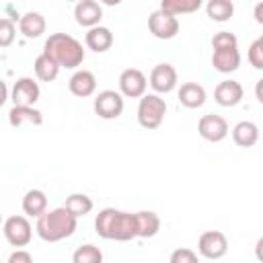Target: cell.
<instances>
[{
	"label": "cell",
	"instance_id": "obj_1",
	"mask_svg": "<svg viewBox=\"0 0 263 263\" xmlns=\"http://www.w3.org/2000/svg\"><path fill=\"white\" fill-rule=\"evenodd\" d=\"M95 230L105 240H132L136 238V216L115 208H105L95 218Z\"/></svg>",
	"mask_w": 263,
	"mask_h": 263
},
{
	"label": "cell",
	"instance_id": "obj_2",
	"mask_svg": "<svg viewBox=\"0 0 263 263\" xmlns=\"http://www.w3.org/2000/svg\"><path fill=\"white\" fill-rule=\"evenodd\" d=\"M76 216H72L64 205L55 208V210H45L41 216H37V224L35 230L39 234V238H43L45 242H58L64 240L68 236L74 234L76 230Z\"/></svg>",
	"mask_w": 263,
	"mask_h": 263
},
{
	"label": "cell",
	"instance_id": "obj_3",
	"mask_svg": "<svg viewBox=\"0 0 263 263\" xmlns=\"http://www.w3.org/2000/svg\"><path fill=\"white\" fill-rule=\"evenodd\" d=\"M43 53H47L60 68H78L84 62V49L78 39L66 33H53L47 37Z\"/></svg>",
	"mask_w": 263,
	"mask_h": 263
},
{
	"label": "cell",
	"instance_id": "obj_4",
	"mask_svg": "<svg viewBox=\"0 0 263 263\" xmlns=\"http://www.w3.org/2000/svg\"><path fill=\"white\" fill-rule=\"evenodd\" d=\"M166 115V103L158 95H142L138 105V123L144 129H156L160 127L162 119Z\"/></svg>",
	"mask_w": 263,
	"mask_h": 263
},
{
	"label": "cell",
	"instance_id": "obj_5",
	"mask_svg": "<svg viewBox=\"0 0 263 263\" xmlns=\"http://www.w3.org/2000/svg\"><path fill=\"white\" fill-rule=\"evenodd\" d=\"M2 232L6 236V240L12 245V247H27L33 238V228H31V222L25 218V216H10L4 220L2 224Z\"/></svg>",
	"mask_w": 263,
	"mask_h": 263
},
{
	"label": "cell",
	"instance_id": "obj_6",
	"mask_svg": "<svg viewBox=\"0 0 263 263\" xmlns=\"http://www.w3.org/2000/svg\"><path fill=\"white\" fill-rule=\"evenodd\" d=\"M197 249H199V255L203 259H210V261L212 259H222L228 251V238L220 230H208L199 236Z\"/></svg>",
	"mask_w": 263,
	"mask_h": 263
},
{
	"label": "cell",
	"instance_id": "obj_7",
	"mask_svg": "<svg viewBox=\"0 0 263 263\" xmlns=\"http://www.w3.org/2000/svg\"><path fill=\"white\" fill-rule=\"evenodd\" d=\"M148 29L156 39H173L179 33V18L158 8L148 16Z\"/></svg>",
	"mask_w": 263,
	"mask_h": 263
},
{
	"label": "cell",
	"instance_id": "obj_8",
	"mask_svg": "<svg viewBox=\"0 0 263 263\" xmlns=\"http://www.w3.org/2000/svg\"><path fill=\"white\" fill-rule=\"evenodd\" d=\"M92 107L101 119H117L123 113V95L117 90H101Z\"/></svg>",
	"mask_w": 263,
	"mask_h": 263
},
{
	"label": "cell",
	"instance_id": "obj_9",
	"mask_svg": "<svg viewBox=\"0 0 263 263\" xmlns=\"http://www.w3.org/2000/svg\"><path fill=\"white\" fill-rule=\"evenodd\" d=\"M146 76L138 68H127L119 74V90L123 97L129 99H140L146 92Z\"/></svg>",
	"mask_w": 263,
	"mask_h": 263
},
{
	"label": "cell",
	"instance_id": "obj_10",
	"mask_svg": "<svg viewBox=\"0 0 263 263\" xmlns=\"http://www.w3.org/2000/svg\"><path fill=\"white\" fill-rule=\"evenodd\" d=\"M197 132L203 140L208 142H222L226 136H228V121L220 115H203L197 123Z\"/></svg>",
	"mask_w": 263,
	"mask_h": 263
},
{
	"label": "cell",
	"instance_id": "obj_11",
	"mask_svg": "<svg viewBox=\"0 0 263 263\" xmlns=\"http://www.w3.org/2000/svg\"><path fill=\"white\" fill-rule=\"evenodd\" d=\"M150 86L156 92H160V95L171 92L177 86V70L171 64H158V66H154L152 72H150Z\"/></svg>",
	"mask_w": 263,
	"mask_h": 263
},
{
	"label": "cell",
	"instance_id": "obj_12",
	"mask_svg": "<svg viewBox=\"0 0 263 263\" xmlns=\"http://www.w3.org/2000/svg\"><path fill=\"white\" fill-rule=\"evenodd\" d=\"M10 99L14 105H35L39 101V84L33 78H18L12 86Z\"/></svg>",
	"mask_w": 263,
	"mask_h": 263
},
{
	"label": "cell",
	"instance_id": "obj_13",
	"mask_svg": "<svg viewBox=\"0 0 263 263\" xmlns=\"http://www.w3.org/2000/svg\"><path fill=\"white\" fill-rule=\"evenodd\" d=\"M74 16H76V23L80 27H95L101 23L103 18V8L97 0H78L76 2V8H74Z\"/></svg>",
	"mask_w": 263,
	"mask_h": 263
},
{
	"label": "cell",
	"instance_id": "obj_14",
	"mask_svg": "<svg viewBox=\"0 0 263 263\" xmlns=\"http://www.w3.org/2000/svg\"><path fill=\"white\" fill-rule=\"evenodd\" d=\"M242 95H245V90H242L240 82H236V80H222L216 86V90H214V99L222 107H234V105H238L242 101Z\"/></svg>",
	"mask_w": 263,
	"mask_h": 263
},
{
	"label": "cell",
	"instance_id": "obj_15",
	"mask_svg": "<svg viewBox=\"0 0 263 263\" xmlns=\"http://www.w3.org/2000/svg\"><path fill=\"white\" fill-rule=\"evenodd\" d=\"M68 88L74 97L86 99L97 90V78L90 70H78V72L72 74V78L68 82Z\"/></svg>",
	"mask_w": 263,
	"mask_h": 263
},
{
	"label": "cell",
	"instance_id": "obj_16",
	"mask_svg": "<svg viewBox=\"0 0 263 263\" xmlns=\"http://www.w3.org/2000/svg\"><path fill=\"white\" fill-rule=\"evenodd\" d=\"M212 66L218 72H222V74H230V72L238 70V66H240L238 47H232V49H214V53H212Z\"/></svg>",
	"mask_w": 263,
	"mask_h": 263
},
{
	"label": "cell",
	"instance_id": "obj_17",
	"mask_svg": "<svg viewBox=\"0 0 263 263\" xmlns=\"http://www.w3.org/2000/svg\"><path fill=\"white\" fill-rule=\"evenodd\" d=\"M8 123L12 127H21L23 123H33V125H41L43 123V115L41 111H37L33 105H14L8 113Z\"/></svg>",
	"mask_w": 263,
	"mask_h": 263
},
{
	"label": "cell",
	"instance_id": "obj_18",
	"mask_svg": "<svg viewBox=\"0 0 263 263\" xmlns=\"http://www.w3.org/2000/svg\"><path fill=\"white\" fill-rule=\"evenodd\" d=\"M136 236L140 238H152L158 234L160 230V218L158 214L150 212V210H142V212H136Z\"/></svg>",
	"mask_w": 263,
	"mask_h": 263
},
{
	"label": "cell",
	"instance_id": "obj_19",
	"mask_svg": "<svg viewBox=\"0 0 263 263\" xmlns=\"http://www.w3.org/2000/svg\"><path fill=\"white\" fill-rule=\"evenodd\" d=\"M84 41H86V47H88V49H92V51H97V53H103V51L111 49V45H113V33H111L107 27L95 25V27L88 29Z\"/></svg>",
	"mask_w": 263,
	"mask_h": 263
},
{
	"label": "cell",
	"instance_id": "obj_20",
	"mask_svg": "<svg viewBox=\"0 0 263 263\" xmlns=\"http://www.w3.org/2000/svg\"><path fill=\"white\" fill-rule=\"evenodd\" d=\"M179 103L187 109H199L205 103V88L197 82H185L179 88Z\"/></svg>",
	"mask_w": 263,
	"mask_h": 263
},
{
	"label": "cell",
	"instance_id": "obj_21",
	"mask_svg": "<svg viewBox=\"0 0 263 263\" xmlns=\"http://www.w3.org/2000/svg\"><path fill=\"white\" fill-rule=\"evenodd\" d=\"M232 140L240 148H251L259 140V127L253 121H238L232 127Z\"/></svg>",
	"mask_w": 263,
	"mask_h": 263
},
{
	"label": "cell",
	"instance_id": "obj_22",
	"mask_svg": "<svg viewBox=\"0 0 263 263\" xmlns=\"http://www.w3.org/2000/svg\"><path fill=\"white\" fill-rule=\"evenodd\" d=\"M18 29L27 39H37L45 33V18L39 12H27L21 16Z\"/></svg>",
	"mask_w": 263,
	"mask_h": 263
},
{
	"label": "cell",
	"instance_id": "obj_23",
	"mask_svg": "<svg viewBox=\"0 0 263 263\" xmlns=\"http://www.w3.org/2000/svg\"><path fill=\"white\" fill-rule=\"evenodd\" d=\"M47 210V197L41 189H31L23 197V212L27 216H41Z\"/></svg>",
	"mask_w": 263,
	"mask_h": 263
},
{
	"label": "cell",
	"instance_id": "obj_24",
	"mask_svg": "<svg viewBox=\"0 0 263 263\" xmlns=\"http://www.w3.org/2000/svg\"><path fill=\"white\" fill-rule=\"evenodd\" d=\"M35 74H37V78L39 80H43V82H51V80H55L58 78V72H60V66L47 55V53H39L37 58H35Z\"/></svg>",
	"mask_w": 263,
	"mask_h": 263
},
{
	"label": "cell",
	"instance_id": "obj_25",
	"mask_svg": "<svg viewBox=\"0 0 263 263\" xmlns=\"http://www.w3.org/2000/svg\"><path fill=\"white\" fill-rule=\"evenodd\" d=\"M205 12L212 21L226 23L234 14V4H232V0H210L208 6H205Z\"/></svg>",
	"mask_w": 263,
	"mask_h": 263
},
{
	"label": "cell",
	"instance_id": "obj_26",
	"mask_svg": "<svg viewBox=\"0 0 263 263\" xmlns=\"http://www.w3.org/2000/svg\"><path fill=\"white\" fill-rule=\"evenodd\" d=\"M203 4V0H162L160 2V8L168 14H191V12H197L199 6Z\"/></svg>",
	"mask_w": 263,
	"mask_h": 263
},
{
	"label": "cell",
	"instance_id": "obj_27",
	"mask_svg": "<svg viewBox=\"0 0 263 263\" xmlns=\"http://www.w3.org/2000/svg\"><path fill=\"white\" fill-rule=\"evenodd\" d=\"M64 208H66L72 216L80 218V216H86V214L92 210V199H90L88 195H84V193H72V195L66 197Z\"/></svg>",
	"mask_w": 263,
	"mask_h": 263
},
{
	"label": "cell",
	"instance_id": "obj_28",
	"mask_svg": "<svg viewBox=\"0 0 263 263\" xmlns=\"http://www.w3.org/2000/svg\"><path fill=\"white\" fill-rule=\"evenodd\" d=\"M72 261L74 263H101L103 261V253L95 245H82L72 255Z\"/></svg>",
	"mask_w": 263,
	"mask_h": 263
},
{
	"label": "cell",
	"instance_id": "obj_29",
	"mask_svg": "<svg viewBox=\"0 0 263 263\" xmlns=\"http://www.w3.org/2000/svg\"><path fill=\"white\" fill-rule=\"evenodd\" d=\"M212 47L214 49H232V47H238V39L230 31H220L212 37Z\"/></svg>",
	"mask_w": 263,
	"mask_h": 263
},
{
	"label": "cell",
	"instance_id": "obj_30",
	"mask_svg": "<svg viewBox=\"0 0 263 263\" xmlns=\"http://www.w3.org/2000/svg\"><path fill=\"white\" fill-rule=\"evenodd\" d=\"M16 29L10 18H0V47H10L14 41Z\"/></svg>",
	"mask_w": 263,
	"mask_h": 263
},
{
	"label": "cell",
	"instance_id": "obj_31",
	"mask_svg": "<svg viewBox=\"0 0 263 263\" xmlns=\"http://www.w3.org/2000/svg\"><path fill=\"white\" fill-rule=\"evenodd\" d=\"M249 62L257 68V70H263V37L255 39L249 47Z\"/></svg>",
	"mask_w": 263,
	"mask_h": 263
},
{
	"label": "cell",
	"instance_id": "obj_32",
	"mask_svg": "<svg viewBox=\"0 0 263 263\" xmlns=\"http://www.w3.org/2000/svg\"><path fill=\"white\" fill-rule=\"evenodd\" d=\"M197 261V253L191 249H177L171 253V263H195Z\"/></svg>",
	"mask_w": 263,
	"mask_h": 263
},
{
	"label": "cell",
	"instance_id": "obj_33",
	"mask_svg": "<svg viewBox=\"0 0 263 263\" xmlns=\"http://www.w3.org/2000/svg\"><path fill=\"white\" fill-rule=\"evenodd\" d=\"M33 261V257H31V253H27V251H21V249H16L10 257H8V263H31Z\"/></svg>",
	"mask_w": 263,
	"mask_h": 263
},
{
	"label": "cell",
	"instance_id": "obj_34",
	"mask_svg": "<svg viewBox=\"0 0 263 263\" xmlns=\"http://www.w3.org/2000/svg\"><path fill=\"white\" fill-rule=\"evenodd\" d=\"M6 101H8V86H6V82L0 78V107H2Z\"/></svg>",
	"mask_w": 263,
	"mask_h": 263
},
{
	"label": "cell",
	"instance_id": "obj_35",
	"mask_svg": "<svg viewBox=\"0 0 263 263\" xmlns=\"http://www.w3.org/2000/svg\"><path fill=\"white\" fill-rule=\"evenodd\" d=\"M255 21H257L259 25L263 23V4H261V2L255 6Z\"/></svg>",
	"mask_w": 263,
	"mask_h": 263
},
{
	"label": "cell",
	"instance_id": "obj_36",
	"mask_svg": "<svg viewBox=\"0 0 263 263\" xmlns=\"http://www.w3.org/2000/svg\"><path fill=\"white\" fill-rule=\"evenodd\" d=\"M99 2H103V4H107V6H117L121 0H99Z\"/></svg>",
	"mask_w": 263,
	"mask_h": 263
},
{
	"label": "cell",
	"instance_id": "obj_37",
	"mask_svg": "<svg viewBox=\"0 0 263 263\" xmlns=\"http://www.w3.org/2000/svg\"><path fill=\"white\" fill-rule=\"evenodd\" d=\"M66 2H76V0H66Z\"/></svg>",
	"mask_w": 263,
	"mask_h": 263
},
{
	"label": "cell",
	"instance_id": "obj_38",
	"mask_svg": "<svg viewBox=\"0 0 263 263\" xmlns=\"http://www.w3.org/2000/svg\"><path fill=\"white\" fill-rule=\"evenodd\" d=\"M0 224H2V218H0Z\"/></svg>",
	"mask_w": 263,
	"mask_h": 263
}]
</instances>
